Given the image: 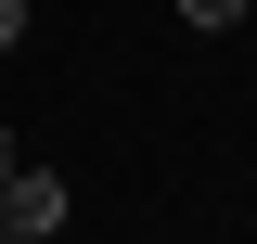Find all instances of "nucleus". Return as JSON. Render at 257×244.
<instances>
[{
	"label": "nucleus",
	"mask_w": 257,
	"mask_h": 244,
	"mask_svg": "<svg viewBox=\"0 0 257 244\" xmlns=\"http://www.w3.org/2000/svg\"><path fill=\"white\" fill-rule=\"evenodd\" d=\"M244 13H257V0H180V26H206V39H219V26H244Z\"/></svg>",
	"instance_id": "nucleus-2"
},
{
	"label": "nucleus",
	"mask_w": 257,
	"mask_h": 244,
	"mask_svg": "<svg viewBox=\"0 0 257 244\" xmlns=\"http://www.w3.org/2000/svg\"><path fill=\"white\" fill-rule=\"evenodd\" d=\"M0 180H13V142H0Z\"/></svg>",
	"instance_id": "nucleus-4"
},
{
	"label": "nucleus",
	"mask_w": 257,
	"mask_h": 244,
	"mask_svg": "<svg viewBox=\"0 0 257 244\" xmlns=\"http://www.w3.org/2000/svg\"><path fill=\"white\" fill-rule=\"evenodd\" d=\"M77 218V193L39 167V154H13V180H0V244H39V231H64Z\"/></svg>",
	"instance_id": "nucleus-1"
},
{
	"label": "nucleus",
	"mask_w": 257,
	"mask_h": 244,
	"mask_svg": "<svg viewBox=\"0 0 257 244\" xmlns=\"http://www.w3.org/2000/svg\"><path fill=\"white\" fill-rule=\"evenodd\" d=\"M0 52H26V0H0Z\"/></svg>",
	"instance_id": "nucleus-3"
}]
</instances>
